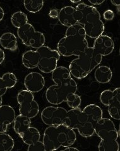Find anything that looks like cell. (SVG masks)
<instances>
[{"instance_id": "cb8c5ba5", "label": "cell", "mask_w": 120, "mask_h": 151, "mask_svg": "<svg viewBox=\"0 0 120 151\" xmlns=\"http://www.w3.org/2000/svg\"><path fill=\"white\" fill-rule=\"evenodd\" d=\"M11 22L13 27L19 29L28 23V18L25 13L20 11L17 12L11 15Z\"/></svg>"}, {"instance_id": "277c9868", "label": "cell", "mask_w": 120, "mask_h": 151, "mask_svg": "<svg viewBox=\"0 0 120 151\" xmlns=\"http://www.w3.org/2000/svg\"><path fill=\"white\" fill-rule=\"evenodd\" d=\"M77 140L74 130L65 124L49 126L44 130L42 142L46 151H54L59 148L73 145Z\"/></svg>"}, {"instance_id": "d6a6232c", "label": "cell", "mask_w": 120, "mask_h": 151, "mask_svg": "<svg viewBox=\"0 0 120 151\" xmlns=\"http://www.w3.org/2000/svg\"><path fill=\"white\" fill-rule=\"evenodd\" d=\"M58 15L59 12L57 10H55V9H52L50 12V13H49V16L52 18V19H57V18H58Z\"/></svg>"}, {"instance_id": "5b68a950", "label": "cell", "mask_w": 120, "mask_h": 151, "mask_svg": "<svg viewBox=\"0 0 120 151\" xmlns=\"http://www.w3.org/2000/svg\"><path fill=\"white\" fill-rule=\"evenodd\" d=\"M71 62L69 71L72 76L78 79L86 77L101 63L103 56L97 54L93 47H88Z\"/></svg>"}, {"instance_id": "e0dca14e", "label": "cell", "mask_w": 120, "mask_h": 151, "mask_svg": "<svg viewBox=\"0 0 120 151\" xmlns=\"http://www.w3.org/2000/svg\"><path fill=\"white\" fill-rule=\"evenodd\" d=\"M113 98L108 106V113L112 118L120 119V88L118 87L113 91Z\"/></svg>"}, {"instance_id": "4fadbf2b", "label": "cell", "mask_w": 120, "mask_h": 151, "mask_svg": "<svg viewBox=\"0 0 120 151\" xmlns=\"http://www.w3.org/2000/svg\"><path fill=\"white\" fill-rule=\"evenodd\" d=\"M24 86L26 90L32 93H37L43 89L45 86V80L41 73L31 72L25 77Z\"/></svg>"}, {"instance_id": "f35d334b", "label": "cell", "mask_w": 120, "mask_h": 151, "mask_svg": "<svg viewBox=\"0 0 120 151\" xmlns=\"http://www.w3.org/2000/svg\"><path fill=\"white\" fill-rule=\"evenodd\" d=\"M70 2L73 3H82V1H80V0H78V1H73V0H70Z\"/></svg>"}, {"instance_id": "74e56055", "label": "cell", "mask_w": 120, "mask_h": 151, "mask_svg": "<svg viewBox=\"0 0 120 151\" xmlns=\"http://www.w3.org/2000/svg\"><path fill=\"white\" fill-rule=\"evenodd\" d=\"M111 3L114 6H119V4H120L119 1H114V0H111Z\"/></svg>"}, {"instance_id": "30bf717a", "label": "cell", "mask_w": 120, "mask_h": 151, "mask_svg": "<svg viewBox=\"0 0 120 151\" xmlns=\"http://www.w3.org/2000/svg\"><path fill=\"white\" fill-rule=\"evenodd\" d=\"M94 131L103 142L118 140L119 137V133L114 123L109 118H102L99 119L94 126Z\"/></svg>"}, {"instance_id": "ba28073f", "label": "cell", "mask_w": 120, "mask_h": 151, "mask_svg": "<svg viewBox=\"0 0 120 151\" xmlns=\"http://www.w3.org/2000/svg\"><path fill=\"white\" fill-rule=\"evenodd\" d=\"M17 34L24 45L28 47L38 49L44 46L46 42L44 35L35 30L34 26L29 23L18 29Z\"/></svg>"}, {"instance_id": "4dcf8cb0", "label": "cell", "mask_w": 120, "mask_h": 151, "mask_svg": "<svg viewBox=\"0 0 120 151\" xmlns=\"http://www.w3.org/2000/svg\"><path fill=\"white\" fill-rule=\"evenodd\" d=\"M103 17H104V19L106 20H107V21L112 20L114 19V13L112 10H108L106 12H104V14H103Z\"/></svg>"}, {"instance_id": "52a82bcc", "label": "cell", "mask_w": 120, "mask_h": 151, "mask_svg": "<svg viewBox=\"0 0 120 151\" xmlns=\"http://www.w3.org/2000/svg\"><path fill=\"white\" fill-rule=\"evenodd\" d=\"M36 51L39 55V70L44 73H52L57 67V62L60 58L58 51L47 46L37 49Z\"/></svg>"}, {"instance_id": "83f0119b", "label": "cell", "mask_w": 120, "mask_h": 151, "mask_svg": "<svg viewBox=\"0 0 120 151\" xmlns=\"http://www.w3.org/2000/svg\"><path fill=\"white\" fill-rule=\"evenodd\" d=\"M3 81L7 87V88H11L14 87L17 82V78L16 75L10 72H8L3 75L1 77Z\"/></svg>"}, {"instance_id": "7402d4cb", "label": "cell", "mask_w": 120, "mask_h": 151, "mask_svg": "<svg viewBox=\"0 0 120 151\" xmlns=\"http://www.w3.org/2000/svg\"><path fill=\"white\" fill-rule=\"evenodd\" d=\"M13 123H14L13 129L18 135H20L30 127L31 119L22 114H19V116H16Z\"/></svg>"}, {"instance_id": "836d02e7", "label": "cell", "mask_w": 120, "mask_h": 151, "mask_svg": "<svg viewBox=\"0 0 120 151\" xmlns=\"http://www.w3.org/2000/svg\"><path fill=\"white\" fill-rule=\"evenodd\" d=\"M88 2L91 4H93V5H100V4L104 3V1H101V0H89Z\"/></svg>"}, {"instance_id": "484cf974", "label": "cell", "mask_w": 120, "mask_h": 151, "mask_svg": "<svg viewBox=\"0 0 120 151\" xmlns=\"http://www.w3.org/2000/svg\"><path fill=\"white\" fill-rule=\"evenodd\" d=\"M100 151H118L119 146L118 140H113L108 142L100 141L98 146Z\"/></svg>"}, {"instance_id": "1f68e13d", "label": "cell", "mask_w": 120, "mask_h": 151, "mask_svg": "<svg viewBox=\"0 0 120 151\" xmlns=\"http://www.w3.org/2000/svg\"><path fill=\"white\" fill-rule=\"evenodd\" d=\"M7 89L8 88L5 85V83H4V81L1 77L0 78V96H3V95L5 94Z\"/></svg>"}, {"instance_id": "ab89813d", "label": "cell", "mask_w": 120, "mask_h": 151, "mask_svg": "<svg viewBox=\"0 0 120 151\" xmlns=\"http://www.w3.org/2000/svg\"><path fill=\"white\" fill-rule=\"evenodd\" d=\"M2 103H3V99H2V96H0V106L2 105Z\"/></svg>"}, {"instance_id": "e575fe53", "label": "cell", "mask_w": 120, "mask_h": 151, "mask_svg": "<svg viewBox=\"0 0 120 151\" xmlns=\"http://www.w3.org/2000/svg\"><path fill=\"white\" fill-rule=\"evenodd\" d=\"M4 59H5V55H4V51L0 48V65L3 63Z\"/></svg>"}, {"instance_id": "f1b7e54d", "label": "cell", "mask_w": 120, "mask_h": 151, "mask_svg": "<svg viewBox=\"0 0 120 151\" xmlns=\"http://www.w3.org/2000/svg\"><path fill=\"white\" fill-rule=\"evenodd\" d=\"M113 91L107 89L104 91L101 94L100 101L101 103L106 106H108L113 98Z\"/></svg>"}, {"instance_id": "d6986e66", "label": "cell", "mask_w": 120, "mask_h": 151, "mask_svg": "<svg viewBox=\"0 0 120 151\" xmlns=\"http://www.w3.org/2000/svg\"><path fill=\"white\" fill-rule=\"evenodd\" d=\"M0 44L5 50L14 51L17 50V37L11 32H5L0 37Z\"/></svg>"}, {"instance_id": "d4e9b609", "label": "cell", "mask_w": 120, "mask_h": 151, "mask_svg": "<svg viewBox=\"0 0 120 151\" xmlns=\"http://www.w3.org/2000/svg\"><path fill=\"white\" fill-rule=\"evenodd\" d=\"M25 8L30 13H37L42 10L44 2L41 0H25L23 2Z\"/></svg>"}, {"instance_id": "6da1fadb", "label": "cell", "mask_w": 120, "mask_h": 151, "mask_svg": "<svg viewBox=\"0 0 120 151\" xmlns=\"http://www.w3.org/2000/svg\"><path fill=\"white\" fill-rule=\"evenodd\" d=\"M51 77L56 85L48 87L46 91V98L49 103L59 105L65 102L68 94L76 93L77 84L68 68L58 66L52 72Z\"/></svg>"}, {"instance_id": "9c48e42d", "label": "cell", "mask_w": 120, "mask_h": 151, "mask_svg": "<svg viewBox=\"0 0 120 151\" xmlns=\"http://www.w3.org/2000/svg\"><path fill=\"white\" fill-rule=\"evenodd\" d=\"M17 99L19 104L20 114L30 119L37 116L39 113V106L34 100L33 93L27 90H22L17 94Z\"/></svg>"}, {"instance_id": "8fae6325", "label": "cell", "mask_w": 120, "mask_h": 151, "mask_svg": "<svg viewBox=\"0 0 120 151\" xmlns=\"http://www.w3.org/2000/svg\"><path fill=\"white\" fill-rule=\"evenodd\" d=\"M67 110L61 107L47 106L41 113V119L47 126H56L64 124Z\"/></svg>"}, {"instance_id": "ac0fdd59", "label": "cell", "mask_w": 120, "mask_h": 151, "mask_svg": "<svg viewBox=\"0 0 120 151\" xmlns=\"http://www.w3.org/2000/svg\"><path fill=\"white\" fill-rule=\"evenodd\" d=\"M39 60V55L36 51H25L22 57V64L28 69H34L37 67Z\"/></svg>"}, {"instance_id": "44dd1931", "label": "cell", "mask_w": 120, "mask_h": 151, "mask_svg": "<svg viewBox=\"0 0 120 151\" xmlns=\"http://www.w3.org/2000/svg\"><path fill=\"white\" fill-rule=\"evenodd\" d=\"M19 136L24 142L28 145L36 142L41 139L39 131L36 128L31 126Z\"/></svg>"}, {"instance_id": "4316f807", "label": "cell", "mask_w": 120, "mask_h": 151, "mask_svg": "<svg viewBox=\"0 0 120 151\" xmlns=\"http://www.w3.org/2000/svg\"><path fill=\"white\" fill-rule=\"evenodd\" d=\"M65 102L70 108L75 109L79 108V106L81 105L82 99L76 93H72L67 96Z\"/></svg>"}, {"instance_id": "ffe728a7", "label": "cell", "mask_w": 120, "mask_h": 151, "mask_svg": "<svg viewBox=\"0 0 120 151\" xmlns=\"http://www.w3.org/2000/svg\"><path fill=\"white\" fill-rule=\"evenodd\" d=\"M113 77V72L111 69L107 66H100L97 68L94 77L97 82L100 83H106L111 81Z\"/></svg>"}, {"instance_id": "5bb4252c", "label": "cell", "mask_w": 120, "mask_h": 151, "mask_svg": "<svg viewBox=\"0 0 120 151\" xmlns=\"http://www.w3.org/2000/svg\"><path fill=\"white\" fill-rule=\"evenodd\" d=\"M16 113L14 109L9 105L0 106V134L6 133L8 125L14 122Z\"/></svg>"}, {"instance_id": "9a60e30c", "label": "cell", "mask_w": 120, "mask_h": 151, "mask_svg": "<svg viewBox=\"0 0 120 151\" xmlns=\"http://www.w3.org/2000/svg\"><path fill=\"white\" fill-rule=\"evenodd\" d=\"M58 20L62 25L67 27L78 24L76 9L70 6L62 8L59 12Z\"/></svg>"}, {"instance_id": "7a4b0ae2", "label": "cell", "mask_w": 120, "mask_h": 151, "mask_svg": "<svg viewBox=\"0 0 120 151\" xmlns=\"http://www.w3.org/2000/svg\"><path fill=\"white\" fill-rule=\"evenodd\" d=\"M86 34L83 28L78 24L68 27L65 36L61 39L57 44V51L60 55L69 57L78 56L88 47Z\"/></svg>"}, {"instance_id": "603a6c76", "label": "cell", "mask_w": 120, "mask_h": 151, "mask_svg": "<svg viewBox=\"0 0 120 151\" xmlns=\"http://www.w3.org/2000/svg\"><path fill=\"white\" fill-rule=\"evenodd\" d=\"M15 146L14 140L6 133L0 134V151H11Z\"/></svg>"}, {"instance_id": "8d00e7d4", "label": "cell", "mask_w": 120, "mask_h": 151, "mask_svg": "<svg viewBox=\"0 0 120 151\" xmlns=\"http://www.w3.org/2000/svg\"><path fill=\"white\" fill-rule=\"evenodd\" d=\"M4 15V13L3 9L1 6H0V22H1L3 19Z\"/></svg>"}, {"instance_id": "2e32d148", "label": "cell", "mask_w": 120, "mask_h": 151, "mask_svg": "<svg viewBox=\"0 0 120 151\" xmlns=\"http://www.w3.org/2000/svg\"><path fill=\"white\" fill-rule=\"evenodd\" d=\"M82 113L88 122L95 126L97 122L103 116V111L96 104H89L83 108Z\"/></svg>"}, {"instance_id": "d590c367", "label": "cell", "mask_w": 120, "mask_h": 151, "mask_svg": "<svg viewBox=\"0 0 120 151\" xmlns=\"http://www.w3.org/2000/svg\"><path fill=\"white\" fill-rule=\"evenodd\" d=\"M61 151H79V149H78L76 147H71V146H69V147H65V149L61 150Z\"/></svg>"}, {"instance_id": "f546056e", "label": "cell", "mask_w": 120, "mask_h": 151, "mask_svg": "<svg viewBox=\"0 0 120 151\" xmlns=\"http://www.w3.org/2000/svg\"><path fill=\"white\" fill-rule=\"evenodd\" d=\"M27 150L28 151H46L42 141H41V140H39L36 142H35L31 145H29Z\"/></svg>"}, {"instance_id": "8992f818", "label": "cell", "mask_w": 120, "mask_h": 151, "mask_svg": "<svg viewBox=\"0 0 120 151\" xmlns=\"http://www.w3.org/2000/svg\"><path fill=\"white\" fill-rule=\"evenodd\" d=\"M64 124L73 130L77 129L79 134L85 138L93 136L95 133L94 126L87 121L79 108L67 111Z\"/></svg>"}, {"instance_id": "7c38bea8", "label": "cell", "mask_w": 120, "mask_h": 151, "mask_svg": "<svg viewBox=\"0 0 120 151\" xmlns=\"http://www.w3.org/2000/svg\"><path fill=\"white\" fill-rule=\"evenodd\" d=\"M92 47L97 54L102 56H106L113 52L114 44L113 39L108 35H101L95 39Z\"/></svg>"}, {"instance_id": "3957f363", "label": "cell", "mask_w": 120, "mask_h": 151, "mask_svg": "<svg viewBox=\"0 0 120 151\" xmlns=\"http://www.w3.org/2000/svg\"><path fill=\"white\" fill-rule=\"evenodd\" d=\"M75 9L78 24L83 28L87 36L96 39L103 34L104 25L96 8L82 2L77 4Z\"/></svg>"}]
</instances>
